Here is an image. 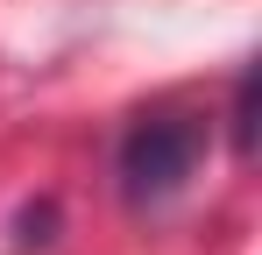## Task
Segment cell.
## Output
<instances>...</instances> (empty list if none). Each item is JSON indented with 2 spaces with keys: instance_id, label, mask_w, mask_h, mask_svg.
<instances>
[{
  "instance_id": "obj_1",
  "label": "cell",
  "mask_w": 262,
  "mask_h": 255,
  "mask_svg": "<svg viewBox=\"0 0 262 255\" xmlns=\"http://www.w3.org/2000/svg\"><path fill=\"white\" fill-rule=\"evenodd\" d=\"M206 114L191 107H149L135 114V128L121 135V192L128 206H163L191 184V170L206 156Z\"/></svg>"
},
{
  "instance_id": "obj_2",
  "label": "cell",
  "mask_w": 262,
  "mask_h": 255,
  "mask_svg": "<svg viewBox=\"0 0 262 255\" xmlns=\"http://www.w3.org/2000/svg\"><path fill=\"white\" fill-rule=\"evenodd\" d=\"M234 149L241 156L255 149V71H241V85H234Z\"/></svg>"
}]
</instances>
